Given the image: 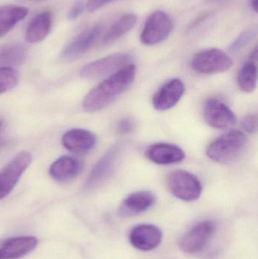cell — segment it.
<instances>
[{
	"label": "cell",
	"instance_id": "6da1fadb",
	"mask_svg": "<svg viewBox=\"0 0 258 259\" xmlns=\"http://www.w3.org/2000/svg\"><path fill=\"white\" fill-rule=\"evenodd\" d=\"M136 73V66L129 64L109 76L86 96L83 109L88 112H98L112 104L131 86Z\"/></svg>",
	"mask_w": 258,
	"mask_h": 259
},
{
	"label": "cell",
	"instance_id": "7a4b0ae2",
	"mask_svg": "<svg viewBox=\"0 0 258 259\" xmlns=\"http://www.w3.org/2000/svg\"><path fill=\"white\" fill-rule=\"evenodd\" d=\"M246 136L239 131H231L223 134L208 146L206 154L212 161L228 164L240 158L246 149Z\"/></svg>",
	"mask_w": 258,
	"mask_h": 259
},
{
	"label": "cell",
	"instance_id": "3957f363",
	"mask_svg": "<svg viewBox=\"0 0 258 259\" xmlns=\"http://www.w3.org/2000/svg\"><path fill=\"white\" fill-rule=\"evenodd\" d=\"M168 187L177 199L193 202L201 196L202 187L199 180L189 172L177 170L168 176Z\"/></svg>",
	"mask_w": 258,
	"mask_h": 259
},
{
	"label": "cell",
	"instance_id": "277c9868",
	"mask_svg": "<svg viewBox=\"0 0 258 259\" xmlns=\"http://www.w3.org/2000/svg\"><path fill=\"white\" fill-rule=\"evenodd\" d=\"M191 65L194 71L203 74H215L228 71L233 66L231 58L219 49H208L196 53Z\"/></svg>",
	"mask_w": 258,
	"mask_h": 259
},
{
	"label": "cell",
	"instance_id": "5b68a950",
	"mask_svg": "<svg viewBox=\"0 0 258 259\" xmlns=\"http://www.w3.org/2000/svg\"><path fill=\"white\" fill-rule=\"evenodd\" d=\"M216 231L212 221L198 222L187 231L179 241V247L185 253L195 254L204 250Z\"/></svg>",
	"mask_w": 258,
	"mask_h": 259
},
{
	"label": "cell",
	"instance_id": "8992f818",
	"mask_svg": "<svg viewBox=\"0 0 258 259\" xmlns=\"http://www.w3.org/2000/svg\"><path fill=\"white\" fill-rule=\"evenodd\" d=\"M30 152H19L0 171V200L9 196L31 163Z\"/></svg>",
	"mask_w": 258,
	"mask_h": 259
},
{
	"label": "cell",
	"instance_id": "52a82bcc",
	"mask_svg": "<svg viewBox=\"0 0 258 259\" xmlns=\"http://www.w3.org/2000/svg\"><path fill=\"white\" fill-rule=\"evenodd\" d=\"M173 23L168 14L156 11L151 14L140 35V41L146 46H154L165 41L171 34Z\"/></svg>",
	"mask_w": 258,
	"mask_h": 259
},
{
	"label": "cell",
	"instance_id": "ba28073f",
	"mask_svg": "<svg viewBox=\"0 0 258 259\" xmlns=\"http://www.w3.org/2000/svg\"><path fill=\"white\" fill-rule=\"evenodd\" d=\"M131 59V56L126 53L110 55L85 65L80 71V76L91 80L114 74L129 65Z\"/></svg>",
	"mask_w": 258,
	"mask_h": 259
},
{
	"label": "cell",
	"instance_id": "9c48e42d",
	"mask_svg": "<svg viewBox=\"0 0 258 259\" xmlns=\"http://www.w3.org/2000/svg\"><path fill=\"white\" fill-rule=\"evenodd\" d=\"M123 148L124 146L121 143L115 144L98 160L86 180V190L97 188L110 177L121 156Z\"/></svg>",
	"mask_w": 258,
	"mask_h": 259
},
{
	"label": "cell",
	"instance_id": "30bf717a",
	"mask_svg": "<svg viewBox=\"0 0 258 259\" xmlns=\"http://www.w3.org/2000/svg\"><path fill=\"white\" fill-rule=\"evenodd\" d=\"M102 31L100 24H95L77 35L64 49L61 59L65 62H71L86 53L95 44Z\"/></svg>",
	"mask_w": 258,
	"mask_h": 259
},
{
	"label": "cell",
	"instance_id": "8fae6325",
	"mask_svg": "<svg viewBox=\"0 0 258 259\" xmlns=\"http://www.w3.org/2000/svg\"><path fill=\"white\" fill-rule=\"evenodd\" d=\"M206 122L218 129L228 128L236 123V117L233 111L218 99L211 98L206 101L204 107Z\"/></svg>",
	"mask_w": 258,
	"mask_h": 259
},
{
	"label": "cell",
	"instance_id": "7c38bea8",
	"mask_svg": "<svg viewBox=\"0 0 258 259\" xmlns=\"http://www.w3.org/2000/svg\"><path fill=\"white\" fill-rule=\"evenodd\" d=\"M162 232L159 227L143 224L135 227L129 236L130 244L143 252H148L157 248L162 241Z\"/></svg>",
	"mask_w": 258,
	"mask_h": 259
},
{
	"label": "cell",
	"instance_id": "4fadbf2b",
	"mask_svg": "<svg viewBox=\"0 0 258 259\" xmlns=\"http://www.w3.org/2000/svg\"><path fill=\"white\" fill-rule=\"evenodd\" d=\"M185 88L180 79H173L165 83L152 99V105L158 111H167L175 106L184 94Z\"/></svg>",
	"mask_w": 258,
	"mask_h": 259
},
{
	"label": "cell",
	"instance_id": "5bb4252c",
	"mask_svg": "<svg viewBox=\"0 0 258 259\" xmlns=\"http://www.w3.org/2000/svg\"><path fill=\"white\" fill-rule=\"evenodd\" d=\"M97 143L93 133L85 129H72L64 134L62 144L73 153L84 154L92 150Z\"/></svg>",
	"mask_w": 258,
	"mask_h": 259
},
{
	"label": "cell",
	"instance_id": "9a60e30c",
	"mask_svg": "<svg viewBox=\"0 0 258 259\" xmlns=\"http://www.w3.org/2000/svg\"><path fill=\"white\" fill-rule=\"evenodd\" d=\"M156 196L151 192H136L123 201L118 211L121 217H133L149 209L156 203Z\"/></svg>",
	"mask_w": 258,
	"mask_h": 259
},
{
	"label": "cell",
	"instance_id": "2e32d148",
	"mask_svg": "<svg viewBox=\"0 0 258 259\" xmlns=\"http://www.w3.org/2000/svg\"><path fill=\"white\" fill-rule=\"evenodd\" d=\"M145 156L156 164H171L183 161L185 152L175 145L160 143L148 146L145 150Z\"/></svg>",
	"mask_w": 258,
	"mask_h": 259
},
{
	"label": "cell",
	"instance_id": "e0dca14e",
	"mask_svg": "<svg viewBox=\"0 0 258 259\" xmlns=\"http://www.w3.org/2000/svg\"><path fill=\"white\" fill-rule=\"evenodd\" d=\"M37 244V239L33 237L22 236L9 239L0 248V259L21 258L32 252Z\"/></svg>",
	"mask_w": 258,
	"mask_h": 259
},
{
	"label": "cell",
	"instance_id": "ac0fdd59",
	"mask_svg": "<svg viewBox=\"0 0 258 259\" xmlns=\"http://www.w3.org/2000/svg\"><path fill=\"white\" fill-rule=\"evenodd\" d=\"M81 170L82 164L78 159L65 155L51 164L49 175L56 181H66L78 176Z\"/></svg>",
	"mask_w": 258,
	"mask_h": 259
},
{
	"label": "cell",
	"instance_id": "d6986e66",
	"mask_svg": "<svg viewBox=\"0 0 258 259\" xmlns=\"http://www.w3.org/2000/svg\"><path fill=\"white\" fill-rule=\"evenodd\" d=\"M53 16L48 11L36 15L30 21L25 33V40L29 44H37L45 39L51 30Z\"/></svg>",
	"mask_w": 258,
	"mask_h": 259
},
{
	"label": "cell",
	"instance_id": "ffe728a7",
	"mask_svg": "<svg viewBox=\"0 0 258 259\" xmlns=\"http://www.w3.org/2000/svg\"><path fill=\"white\" fill-rule=\"evenodd\" d=\"M239 88L245 93L255 91L257 83V48L251 53L248 62L241 68L237 77Z\"/></svg>",
	"mask_w": 258,
	"mask_h": 259
},
{
	"label": "cell",
	"instance_id": "44dd1931",
	"mask_svg": "<svg viewBox=\"0 0 258 259\" xmlns=\"http://www.w3.org/2000/svg\"><path fill=\"white\" fill-rule=\"evenodd\" d=\"M27 8L18 6H4L0 7V38L7 34L18 22L28 15Z\"/></svg>",
	"mask_w": 258,
	"mask_h": 259
},
{
	"label": "cell",
	"instance_id": "7402d4cb",
	"mask_svg": "<svg viewBox=\"0 0 258 259\" xmlns=\"http://www.w3.org/2000/svg\"><path fill=\"white\" fill-rule=\"evenodd\" d=\"M137 21V17L134 14L127 13L118 18L108 30L102 39L103 45H109L122 37L130 31Z\"/></svg>",
	"mask_w": 258,
	"mask_h": 259
},
{
	"label": "cell",
	"instance_id": "603a6c76",
	"mask_svg": "<svg viewBox=\"0 0 258 259\" xmlns=\"http://www.w3.org/2000/svg\"><path fill=\"white\" fill-rule=\"evenodd\" d=\"M25 47L21 44H9L0 47V65L12 67L22 64L27 57Z\"/></svg>",
	"mask_w": 258,
	"mask_h": 259
},
{
	"label": "cell",
	"instance_id": "cb8c5ba5",
	"mask_svg": "<svg viewBox=\"0 0 258 259\" xmlns=\"http://www.w3.org/2000/svg\"><path fill=\"white\" fill-rule=\"evenodd\" d=\"M18 83V72L12 67L0 66V94L14 89Z\"/></svg>",
	"mask_w": 258,
	"mask_h": 259
},
{
	"label": "cell",
	"instance_id": "d4e9b609",
	"mask_svg": "<svg viewBox=\"0 0 258 259\" xmlns=\"http://www.w3.org/2000/svg\"><path fill=\"white\" fill-rule=\"evenodd\" d=\"M257 35V28L252 27L247 29L240 33L239 36L230 44L229 47L230 53L232 54H236L245 48L251 41L255 39Z\"/></svg>",
	"mask_w": 258,
	"mask_h": 259
},
{
	"label": "cell",
	"instance_id": "484cf974",
	"mask_svg": "<svg viewBox=\"0 0 258 259\" xmlns=\"http://www.w3.org/2000/svg\"><path fill=\"white\" fill-rule=\"evenodd\" d=\"M243 129L249 134H254L257 130V118L255 115H248L242 119Z\"/></svg>",
	"mask_w": 258,
	"mask_h": 259
},
{
	"label": "cell",
	"instance_id": "4316f807",
	"mask_svg": "<svg viewBox=\"0 0 258 259\" xmlns=\"http://www.w3.org/2000/svg\"><path fill=\"white\" fill-rule=\"evenodd\" d=\"M86 5L82 1H77L74 3V6L70 9L68 12V18L71 20H74L82 15L84 11Z\"/></svg>",
	"mask_w": 258,
	"mask_h": 259
},
{
	"label": "cell",
	"instance_id": "83f0119b",
	"mask_svg": "<svg viewBox=\"0 0 258 259\" xmlns=\"http://www.w3.org/2000/svg\"><path fill=\"white\" fill-rule=\"evenodd\" d=\"M133 129H134V123L130 118H124L121 120L117 127L118 133L121 134H129Z\"/></svg>",
	"mask_w": 258,
	"mask_h": 259
},
{
	"label": "cell",
	"instance_id": "f1b7e54d",
	"mask_svg": "<svg viewBox=\"0 0 258 259\" xmlns=\"http://www.w3.org/2000/svg\"><path fill=\"white\" fill-rule=\"evenodd\" d=\"M112 1L113 0H87L86 4V9L89 12H94Z\"/></svg>",
	"mask_w": 258,
	"mask_h": 259
},
{
	"label": "cell",
	"instance_id": "f546056e",
	"mask_svg": "<svg viewBox=\"0 0 258 259\" xmlns=\"http://www.w3.org/2000/svg\"><path fill=\"white\" fill-rule=\"evenodd\" d=\"M251 8L255 12H257L258 0H250Z\"/></svg>",
	"mask_w": 258,
	"mask_h": 259
},
{
	"label": "cell",
	"instance_id": "4dcf8cb0",
	"mask_svg": "<svg viewBox=\"0 0 258 259\" xmlns=\"http://www.w3.org/2000/svg\"><path fill=\"white\" fill-rule=\"evenodd\" d=\"M211 3H220L223 2L227 1V0H208Z\"/></svg>",
	"mask_w": 258,
	"mask_h": 259
},
{
	"label": "cell",
	"instance_id": "1f68e13d",
	"mask_svg": "<svg viewBox=\"0 0 258 259\" xmlns=\"http://www.w3.org/2000/svg\"><path fill=\"white\" fill-rule=\"evenodd\" d=\"M4 127V121L3 120H0V131Z\"/></svg>",
	"mask_w": 258,
	"mask_h": 259
},
{
	"label": "cell",
	"instance_id": "d6a6232c",
	"mask_svg": "<svg viewBox=\"0 0 258 259\" xmlns=\"http://www.w3.org/2000/svg\"><path fill=\"white\" fill-rule=\"evenodd\" d=\"M25 1H39V0H25Z\"/></svg>",
	"mask_w": 258,
	"mask_h": 259
}]
</instances>
